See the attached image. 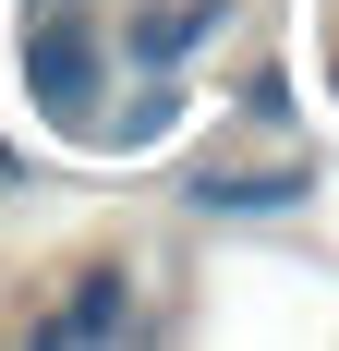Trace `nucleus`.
<instances>
[{"label":"nucleus","mask_w":339,"mask_h":351,"mask_svg":"<svg viewBox=\"0 0 339 351\" xmlns=\"http://www.w3.org/2000/svg\"><path fill=\"white\" fill-rule=\"evenodd\" d=\"M25 85L61 134H97V97H109V36L85 12H36L25 25Z\"/></svg>","instance_id":"f257e3e1"},{"label":"nucleus","mask_w":339,"mask_h":351,"mask_svg":"<svg viewBox=\"0 0 339 351\" xmlns=\"http://www.w3.org/2000/svg\"><path fill=\"white\" fill-rule=\"evenodd\" d=\"M231 97H242V121H267V134H291V73H242Z\"/></svg>","instance_id":"20e7f679"},{"label":"nucleus","mask_w":339,"mask_h":351,"mask_svg":"<svg viewBox=\"0 0 339 351\" xmlns=\"http://www.w3.org/2000/svg\"><path fill=\"white\" fill-rule=\"evenodd\" d=\"M121 327H134V279H121V267H97V279H73V303L36 327V339L61 351V339H121Z\"/></svg>","instance_id":"7ed1b4c3"},{"label":"nucleus","mask_w":339,"mask_h":351,"mask_svg":"<svg viewBox=\"0 0 339 351\" xmlns=\"http://www.w3.org/2000/svg\"><path fill=\"white\" fill-rule=\"evenodd\" d=\"M218 25H231V0H145L134 25H121V61H145V73H182V61H194Z\"/></svg>","instance_id":"f03ea898"}]
</instances>
